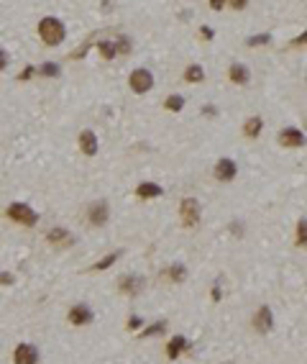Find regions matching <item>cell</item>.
Returning <instances> with one entry per match:
<instances>
[{"instance_id":"6da1fadb","label":"cell","mask_w":307,"mask_h":364,"mask_svg":"<svg viewBox=\"0 0 307 364\" xmlns=\"http://www.w3.org/2000/svg\"><path fill=\"white\" fill-rule=\"evenodd\" d=\"M38 36L46 47H59L64 36H67V29H64V24L56 16H46L38 21Z\"/></svg>"},{"instance_id":"7a4b0ae2","label":"cell","mask_w":307,"mask_h":364,"mask_svg":"<svg viewBox=\"0 0 307 364\" xmlns=\"http://www.w3.org/2000/svg\"><path fill=\"white\" fill-rule=\"evenodd\" d=\"M6 216H8L10 221L20 223V226H28V228L38 223V213H36L31 205H26V203H10V205L6 208Z\"/></svg>"},{"instance_id":"3957f363","label":"cell","mask_w":307,"mask_h":364,"mask_svg":"<svg viewBox=\"0 0 307 364\" xmlns=\"http://www.w3.org/2000/svg\"><path fill=\"white\" fill-rule=\"evenodd\" d=\"M128 85H130V90H134V93L144 95V93H148L154 88V75L148 70H134L130 77H128Z\"/></svg>"},{"instance_id":"277c9868","label":"cell","mask_w":307,"mask_h":364,"mask_svg":"<svg viewBox=\"0 0 307 364\" xmlns=\"http://www.w3.org/2000/svg\"><path fill=\"white\" fill-rule=\"evenodd\" d=\"M67 320H70L72 326H87V323H92V320H95V313H92V308H90V305L77 303V305H72V308H70Z\"/></svg>"},{"instance_id":"5b68a950","label":"cell","mask_w":307,"mask_h":364,"mask_svg":"<svg viewBox=\"0 0 307 364\" xmlns=\"http://www.w3.org/2000/svg\"><path fill=\"white\" fill-rule=\"evenodd\" d=\"M13 364H38V349L34 344L20 341V344L13 349Z\"/></svg>"},{"instance_id":"8992f818","label":"cell","mask_w":307,"mask_h":364,"mask_svg":"<svg viewBox=\"0 0 307 364\" xmlns=\"http://www.w3.org/2000/svg\"><path fill=\"white\" fill-rule=\"evenodd\" d=\"M180 216H182L184 226H194L197 221H200V203H197L194 198H184L182 208H180Z\"/></svg>"},{"instance_id":"52a82bcc","label":"cell","mask_w":307,"mask_h":364,"mask_svg":"<svg viewBox=\"0 0 307 364\" xmlns=\"http://www.w3.org/2000/svg\"><path fill=\"white\" fill-rule=\"evenodd\" d=\"M108 218H110V210H108L105 200H98V203H92L90 208H87V221H90L92 226H105Z\"/></svg>"},{"instance_id":"ba28073f","label":"cell","mask_w":307,"mask_h":364,"mask_svg":"<svg viewBox=\"0 0 307 364\" xmlns=\"http://www.w3.org/2000/svg\"><path fill=\"white\" fill-rule=\"evenodd\" d=\"M254 328L258 333H269L274 328V313H272V308H266V305L258 308V313L254 315Z\"/></svg>"},{"instance_id":"9c48e42d","label":"cell","mask_w":307,"mask_h":364,"mask_svg":"<svg viewBox=\"0 0 307 364\" xmlns=\"http://www.w3.org/2000/svg\"><path fill=\"white\" fill-rule=\"evenodd\" d=\"M307 136L300 131V128H284L279 134V144L282 146H290V149H297V146H304Z\"/></svg>"},{"instance_id":"30bf717a","label":"cell","mask_w":307,"mask_h":364,"mask_svg":"<svg viewBox=\"0 0 307 364\" xmlns=\"http://www.w3.org/2000/svg\"><path fill=\"white\" fill-rule=\"evenodd\" d=\"M46 241H49L52 246L64 249V246H72V244H74V236H72L67 228H52V231L46 233Z\"/></svg>"},{"instance_id":"8fae6325","label":"cell","mask_w":307,"mask_h":364,"mask_svg":"<svg viewBox=\"0 0 307 364\" xmlns=\"http://www.w3.org/2000/svg\"><path fill=\"white\" fill-rule=\"evenodd\" d=\"M118 290L123 295H138L144 290V277H130V274H123L118 280Z\"/></svg>"},{"instance_id":"7c38bea8","label":"cell","mask_w":307,"mask_h":364,"mask_svg":"<svg viewBox=\"0 0 307 364\" xmlns=\"http://www.w3.org/2000/svg\"><path fill=\"white\" fill-rule=\"evenodd\" d=\"M80 149H82L84 157H95L98 154V136H95V131L84 128V131L80 134Z\"/></svg>"},{"instance_id":"4fadbf2b","label":"cell","mask_w":307,"mask_h":364,"mask_svg":"<svg viewBox=\"0 0 307 364\" xmlns=\"http://www.w3.org/2000/svg\"><path fill=\"white\" fill-rule=\"evenodd\" d=\"M236 172H238V169H236V162H233V159H228V157H223L220 162L215 164V177L220 180V182L233 180V177H236Z\"/></svg>"},{"instance_id":"5bb4252c","label":"cell","mask_w":307,"mask_h":364,"mask_svg":"<svg viewBox=\"0 0 307 364\" xmlns=\"http://www.w3.org/2000/svg\"><path fill=\"white\" fill-rule=\"evenodd\" d=\"M187 349H190V341H187L184 336H174L169 344H166V356L174 361V359H177L182 351H187Z\"/></svg>"},{"instance_id":"9a60e30c","label":"cell","mask_w":307,"mask_h":364,"mask_svg":"<svg viewBox=\"0 0 307 364\" xmlns=\"http://www.w3.org/2000/svg\"><path fill=\"white\" fill-rule=\"evenodd\" d=\"M162 185H156V182H141L138 187H136V198H144V200H148V198H159L162 195Z\"/></svg>"},{"instance_id":"2e32d148","label":"cell","mask_w":307,"mask_h":364,"mask_svg":"<svg viewBox=\"0 0 307 364\" xmlns=\"http://www.w3.org/2000/svg\"><path fill=\"white\" fill-rule=\"evenodd\" d=\"M248 67H246V64H238V62H233L230 64V70H228V77L233 80V82H238V85H246L248 82Z\"/></svg>"},{"instance_id":"e0dca14e","label":"cell","mask_w":307,"mask_h":364,"mask_svg":"<svg viewBox=\"0 0 307 364\" xmlns=\"http://www.w3.org/2000/svg\"><path fill=\"white\" fill-rule=\"evenodd\" d=\"M120 254L123 251H113V254H105L100 262H95L92 267H90V272H102V269H108V267H113L118 259H120Z\"/></svg>"},{"instance_id":"ac0fdd59","label":"cell","mask_w":307,"mask_h":364,"mask_svg":"<svg viewBox=\"0 0 307 364\" xmlns=\"http://www.w3.org/2000/svg\"><path fill=\"white\" fill-rule=\"evenodd\" d=\"M261 128H264V121H261L258 116H254V118H248V121H246V126H244V134H246V139H256V136L261 134Z\"/></svg>"},{"instance_id":"d6986e66","label":"cell","mask_w":307,"mask_h":364,"mask_svg":"<svg viewBox=\"0 0 307 364\" xmlns=\"http://www.w3.org/2000/svg\"><path fill=\"white\" fill-rule=\"evenodd\" d=\"M36 75H41V77H59L62 75V67L56 62H44L41 67H36Z\"/></svg>"},{"instance_id":"ffe728a7","label":"cell","mask_w":307,"mask_h":364,"mask_svg":"<svg viewBox=\"0 0 307 364\" xmlns=\"http://www.w3.org/2000/svg\"><path fill=\"white\" fill-rule=\"evenodd\" d=\"M164 274L169 277L172 282H184V280H187V269H184V264H172Z\"/></svg>"},{"instance_id":"44dd1931","label":"cell","mask_w":307,"mask_h":364,"mask_svg":"<svg viewBox=\"0 0 307 364\" xmlns=\"http://www.w3.org/2000/svg\"><path fill=\"white\" fill-rule=\"evenodd\" d=\"M166 331V320H156V323H151L141 331V338H151V336H162Z\"/></svg>"},{"instance_id":"7402d4cb","label":"cell","mask_w":307,"mask_h":364,"mask_svg":"<svg viewBox=\"0 0 307 364\" xmlns=\"http://www.w3.org/2000/svg\"><path fill=\"white\" fill-rule=\"evenodd\" d=\"M205 77V70L200 67V64H190V67L184 70V80L187 82H200Z\"/></svg>"},{"instance_id":"603a6c76","label":"cell","mask_w":307,"mask_h":364,"mask_svg":"<svg viewBox=\"0 0 307 364\" xmlns=\"http://www.w3.org/2000/svg\"><path fill=\"white\" fill-rule=\"evenodd\" d=\"M98 52L102 54V59H113V57H118L113 41H100V44H98Z\"/></svg>"},{"instance_id":"cb8c5ba5","label":"cell","mask_w":307,"mask_h":364,"mask_svg":"<svg viewBox=\"0 0 307 364\" xmlns=\"http://www.w3.org/2000/svg\"><path fill=\"white\" fill-rule=\"evenodd\" d=\"M294 241L300 244V246H307V218H300L297 221V233H294Z\"/></svg>"},{"instance_id":"d4e9b609","label":"cell","mask_w":307,"mask_h":364,"mask_svg":"<svg viewBox=\"0 0 307 364\" xmlns=\"http://www.w3.org/2000/svg\"><path fill=\"white\" fill-rule=\"evenodd\" d=\"M166 111H174V113H177V111H182L184 108V98L182 95H172V98H166Z\"/></svg>"},{"instance_id":"484cf974","label":"cell","mask_w":307,"mask_h":364,"mask_svg":"<svg viewBox=\"0 0 307 364\" xmlns=\"http://www.w3.org/2000/svg\"><path fill=\"white\" fill-rule=\"evenodd\" d=\"M113 44H116V52L118 54H128L130 52V39L128 36H120L118 41H113Z\"/></svg>"},{"instance_id":"4316f807","label":"cell","mask_w":307,"mask_h":364,"mask_svg":"<svg viewBox=\"0 0 307 364\" xmlns=\"http://www.w3.org/2000/svg\"><path fill=\"white\" fill-rule=\"evenodd\" d=\"M269 41H272L269 34H261V36H251L246 44H248V47H264V44H269Z\"/></svg>"},{"instance_id":"83f0119b","label":"cell","mask_w":307,"mask_h":364,"mask_svg":"<svg viewBox=\"0 0 307 364\" xmlns=\"http://www.w3.org/2000/svg\"><path fill=\"white\" fill-rule=\"evenodd\" d=\"M141 326H144V318H141V315H130V318H128V323H126L128 331H138Z\"/></svg>"},{"instance_id":"f1b7e54d","label":"cell","mask_w":307,"mask_h":364,"mask_svg":"<svg viewBox=\"0 0 307 364\" xmlns=\"http://www.w3.org/2000/svg\"><path fill=\"white\" fill-rule=\"evenodd\" d=\"M36 75V67H34V64H26V67L24 70H20V75H18V80L20 82H26V80H31Z\"/></svg>"},{"instance_id":"f546056e","label":"cell","mask_w":307,"mask_h":364,"mask_svg":"<svg viewBox=\"0 0 307 364\" xmlns=\"http://www.w3.org/2000/svg\"><path fill=\"white\" fill-rule=\"evenodd\" d=\"M16 282V277L10 272H0V285H13Z\"/></svg>"},{"instance_id":"4dcf8cb0","label":"cell","mask_w":307,"mask_h":364,"mask_svg":"<svg viewBox=\"0 0 307 364\" xmlns=\"http://www.w3.org/2000/svg\"><path fill=\"white\" fill-rule=\"evenodd\" d=\"M202 116L215 118V116H218V108H215V105H202Z\"/></svg>"},{"instance_id":"1f68e13d","label":"cell","mask_w":307,"mask_h":364,"mask_svg":"<svg viewBox=\"0 0 307 364\" xmlns=\"http://www.w3.org/2000/svg\"><path fill=\"white\" fill-rule=\"evenodd\" d=\"M304 44H307V31L300 34L297 39H292V47H304Z\"/></svg>"},{"instance_id":"d6a6232c","label":"cell","mask_w":307,"mask_h":364,"mask_svg":"<svg viewBox=\"0 0 307 364\" xmlns=\"http://www.w3.org/2000/svg\"><path fill=\"white\" fill-rule=\"evenodd\" d=\"M246 6H248L246 0H230V8H233V11H244Z\"/></svg>"},{"instance_id":"836d02e7","label":"cell","mask_w":307,"mask_h":364,"mask_svg":"<svg viewBox=\"0 0 307 364\" xmlns=\"http://www.w3.org/2000/svg\"><path fill=\"white\" fill-rule=\"evenodd\" d=\"M210 297H212L215 303H218V300H220V297H223V292H220V287H218V285H215V287L210 290Z\"/></svg>"},{"instance_id":"e575fe53","label":"cell","mask_w":307,"mask_h":364,"mask_svg":"<svg viewBox=\"0 0 307 364\" xmlns=\"http://www.w3.org/2000/svg\"><path fill=\"white\" fill-rule=\"evenodd\" d=\"M6 67H8V54H6L3 49H0V72H3Z\"/></svg>"},{"instance_id":"d590c367","label":"cell","mask_w":307,"mask_h":364,"mask_svg":"<svg viewBox=\"0 0 307 364\" xmlns=\"http://www.w3.org/2000/svg\"><path fill=\"white\" fill-rule=\"evenodd\" d=\"M200 34H202V39H212V36H215L210 26H200Z\"/></svg>"},{"instance_id":"8d00e7d4","label":"cell","mask_w":307,"mask_h":364,"mask_svg":"<svg viewBox=\"0 0 307 364\" xmlns=\"http://www.w3.org/2000/svg\"><path fill=\"white\" fill-rule=\"evenodd\" d=\"M223 6H226L223 0H210V8H212V11H223Z\"/></svg>"}]
</instances>
